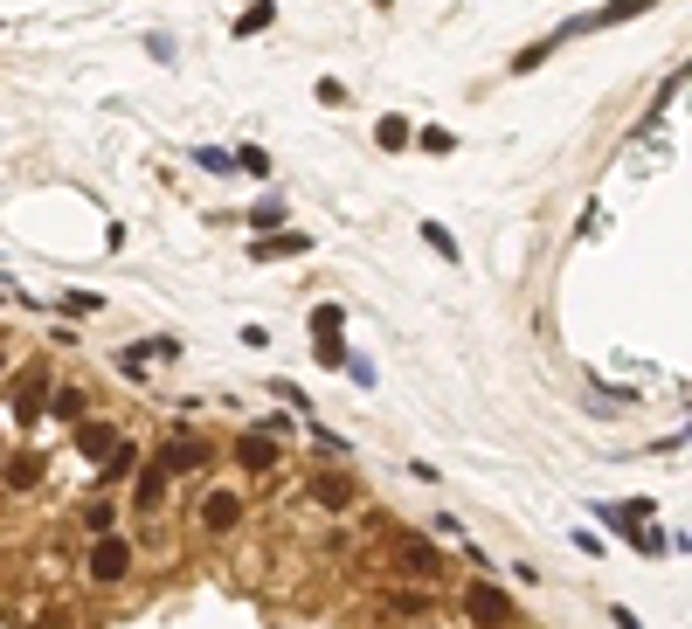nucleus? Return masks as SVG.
<instances>
[{
  "instance_id": "obj_1",
  "label": "nucleus",
  "mask_w": 692,
  "mask_h": 629,
  "mask_svg": "<svg viewBox=\"0 0 692 629\" xmlns=\"http://www.w3.org/2000/svg\"><path fill=\"white\" fill-rule=\"evenodd\" d=\"M42 408H55V394H49V374H42V367L14 374V380H8V415H14L22 429H35V415H42Z\"/></svg>"
},
{
  "instance_id": "obj_2",
  "label": "nucleus",
  "mask_w": 692,
  "mask_h": 629,
  "mask_svg": "<svg viewBox=\"0 0 692 629\" xmlns=\"http://www.w3.org/2000/svg\"><path fill=\"white\" fill-rule=\"evenodd\" d=\"M84 575L98 581V588H118L125 575H133V546L111 532V540H90V561H84Z\"/></svg>"
},
{
  "instance_id": "obj_3",
  "label": "nucleus",
  "mask_w": 692,
  "mask_h": 629,
  "mask_svg": "<svg viewBox=\"0 0 692 629\" xmlns=\"http://www.w3.org/2000/svg\"><path fill=\"white\" fill-rule=\"evenodd\" d=\"M658 0H609V8H595V14H575V22H561L554 28V42H568V35H589V28H616V22H630V14H651Z\"/></svg>"
},
{
  "instance_id": "obj_4",
  "label": "nucleus",
  "mask_w": 692,
  "mask_h": 629,
  "mask_svg": "<svg viewBox=\"0 0 692 629\" xmlns=\"http://www.w3.org/2000/svg\"><path fill=\"white\" fill-rule=\"evenodd\" d=\"M153 456H160L166 470H174V478H187V470H201V464H209V443H201V429H174Z\"/></svg>"
},
{
  "instance_id": "obj_5",
  "label": "nucleus",
  "mask_w": 692,
  "mask_h": 629,
  "mask_svg": "<svg viewBox=\"0 0 692 629\" xmlns=\"http://www.w3.org/2000/svg\"><path fill=\"white\" fill-rule=\"evenodd\" d=\"M457 608H464V616H471L478 629H506V622H513V608H506V595H499L492 581H471V588H464V602H457Z\"/></svg>"
},
{
  "instance_id": "obj_6",
  "label": "nucleus",
  "mask_w": 692,
  "mask_h": 629,
  "mask_svg": "<svg viewBox=\"0 0 692 629\" xmlns=\"http://www.w3.org/2000/svg\"><path fill=\"white\" fill-rule=\"evenodd\" d=\"M395 567H402V575H423V581H437V575H443V554L423 540V532H395Z\"/></svg>"
},
{
  "instance_id": "obj_7",
  "label": "nucleus",
  "mask_w": 692,
  "mask_h": 629,
  "mask_svg": "<svg viewBox=\"0 0 692 629\" xmlns=\"http://www.w3.org/2000/svg\"><path fill=\"white\" fill-rule=\"evenodd\" d=\"M118 443H125V436L118 429H111V423H77V436H70V450H77L84 456V464H111V456H118Z\"/></svg>"
},
{
  "instance_id": "obj_8",
  "label": "nucleus",
  "mask_w": 692,
  "mask_h": 629,
  "mask_svg": "<svg viewBox=\"0 0 692 629\" xmlns=\"http://www.w3.org/2000/svg\"><path fill=\"white\" fill-rule=\"evenodd\" d=\"M242 512H250V505H242L236 491H209V499H201V532H215V540H222V532L242 526Z\"/></svg>"
},
{
  "instance_id": "obj_9",
  "label": "nucleus",
  "mask_w": 692,
  "mask_h": 629,
  "mask_svg": "<svg viewBox=\"0 0 692 629\" xmlns=\"http://www.w3.org/2000/svg\"><path fill=\"white\" fill-rule=\"evenodd\" d=\"M166 485H174V470L153 456V464L139 470V485H133V512H160V505H166Z\"/></svg>"
},
{
  "instance_id": "obj_10",
  "label": "nucleus",
  "mask_w": 692,
  "mask_h": 629,
  "mask_svg": "<svg viewBox=\"0 0 692 629\" xmlns=\"http://www.w3.org/2000/svg\"><path fill=\"white\" fill-rule=\"evenodd\" d=\"M305 491H312L319 505H332V512H347L353 499H361V485H353V478H340V470H319V478H305Z\"/></svg>"
},
{
  "instance_id": "obj_11",
  "label": "nucleus",
  "mask_w": 692,
  "mask_h": 629,
  "mask_svg": "<svg viewBox=\"0 0 692 629\" xmlns=\"http://www.w3.org/2000/svg\"><path fill=\"white\" fill-rule=\"evenodd\" d=\"M381 616H388V622H423V616H429V595H423V588H388V595H381Z\"/></svg>"
},
{
  "instance_id": "obj_12",
  "label": "nucleus",
  "mask_w": 692,
  "mask_h": 629,
  "mask_svg": "<svg viewBox=\"0 0 692 629\" xmlns=\"http://www.w3.org/2000/svg\"><path fill=\"white\" fill-rule=\"evenodd\" d=\"M35 478H42V464H35L28 450H14V456H8V499H28Z\"/></svg>"
},
{
  "instance_id": "obj_13",
  "label": "nucleus",
  "mask_w": 692,
  "mask_h": 629,
  "mask_svg": "<svg viewBox=\"0 0 692 629\" xmlns=\"http://www.w3.org/2000/svg\"><path fill=\"white\" fill-rule=\"evenodd\" d=\"M236 464H242V470H270V464H277V443H270V436H242V443H236Z\"/></svg>"
},
{
  "instance_id": "obj_14",
  "label": "nucleus",
  "mask_w": 692,
  "mask_h": 629,
  "mask_svg": "<svg viewBox=\"0 0 692 629\" xmlns=\"http://www.w3.org/2000/svg\"><path fill=\"white\" fill-rule=\"evenodd\" d=\"M312 250V236H291V228H285V236H264V242H256V256H264V263H277V256H305Z\"/></svg>"
},
{
  "instance_id": "obj_15",
  "label": "nucleus",
  "mask_w": 692,
  "mask_h": 629,
  "mask_svg": "<svg viewBox=\"0 0 692 629\" xmlns=\"http://www.w3.org/2000/svg\"><path fill=\"white\" fill-rule=\"evenodd\" d=\"M111 526H118V505H111V499H90V505H84V532H90V540H111Z\"/></svg>"
},
{
  "instance_id": "obj_16",
  "label": "nucleus",
  "mask_w": 692,
  "mask_h": 629,
  "mask_svg": "<svg viewBox=\"0 0 692 629\" xmlns=\"http://www.w3.org/2000/svg\"><path fill=\"white\" fill-rule=\"evenodd\" d=\"M374 146H381V152H402L408 146V118H402V111H388V118L374 125Z\"/></svg>"
},
{
  "instance_id": "obj_17",
  "label": "nucleus",
  "mask_w": 692,
  "mask_h": 629,
  "mask_svg": "<svg viewBox=\"0 0 692 629\" xmlns=\"http://www.w3.org/2000/svg\"><path fill=\"white\" fill-rule=\"evenodd\" d=\"M270 22H277V8H270V0H256V8H242V14H236V35L250 42V35H264Z\"/></svg>"
},
{
  "instance_id": "obj_18",
  "label": "nucleus",
  "mask_w": 692,
  "mask_h": 629,
  "mask_svg": "<svg viewBox=\"0 0 692 629\" xmlns=\"http://www.w3.org/2000/svg\"><path fill=\"white\" fill-rule=\"evenodd\" d=\"M55 415H63V423H90V394L84 388H55Z\"/></svg>"
},
{
  "instance_id": "obj_19",
  "label": "nucleus",
  "mask_w": 692,
  "mask_h": 629,
  "mask_svg": "<svg viewBox=\"0 0 692 629\" xmlns=\"http://www.w3.org/2000/svg\"><path fill=\"white\" fill-rule=\"evenodd\" d=\"M236 174H250V180H270V152H264V146H236Z\"/></svg>"
},
{
  "instance_id": "obj_20",
  "label": "nucleus",
  "mask_w": 692,
  "mask_h": 629,
  "mask_svg": "<svg viewBox=\"0 0 692 629\" xmlns=\"http://www.w3.org/2000/svg\"><path fill=\"white\" fill-rule=\"evenodd\" d=\"M264 388H270V394H277V402H285V408H298V415H305V423H312V394L298 388V380H264Z\"/></svg>"
},
{
  "instance_id": "obj_21",
  "label": "nucleus",
  "mask_w": 692,
  "mask_h": 629,
  "mask_svg": "<svg viewBox=\"0 0 692 629\" xmlns=\"http://www.w3.org/2000/svg\"><path fill=\"white\" fill-rule=\"evenodd\" d=\"M548 55H554V35H548V42H533V49H519V55H513L506 70H513V76H533L540 63H548Z\"/></svg>"
},
{
  "instance_id": "obj_22",
  "label": "nucleus",
  "mask_w": 692,
  "mask_h": 629,
  "mask_svg": "<svg viewBox=\"0 0 692 629\" xmlns=\"http://www.w3.org/2000/svg\"><path fill=\"white\" fill-rule=\"evenodd\" d=\"M194 166H201V174H236V152H222V146H194Z\"/></svg>"
},
{
  "instance_id": "obj_23",
  "label": "nucleus",
  "mask_w": 692,
  "mask_h": 629,
  "mask_svg": "<svg viewBox=\"0 0 692 629\" xmlns=\"http://www.w3.org/2000/svg\"><path fill=\"white\" fill-rule=\"evenodd\" d=\"M340 326H347L340 304H319V312H312V332H319V347H326V339H340Z\"/></svg>"
},
{
  "instance_id": "obj_24",
  "label": "nucleus",
  "mask_w": 692,
  "mask_h": 629,
  "mask_svg": "<svg viewBox=\"0 0 692 629\" xmlns=\"http://www.w3.org/2000/svg\"><path fill=\"white\" fill-rule=\"evenodd\" d=\"M423 242H429L443 263H457V242H451V228H443V222H423Z\"/></svg>"
},
{
  "instance_id": "obj_25",
  "label": "nucleus",
  "mask_w": 692,
  "mask_h": 629,
  "mask_svg": "<svg viewBox=\"0 0 692 629\" xmlns=\"http://www.w3.org/2000/svg\"><path fill=\"white\" fill-rule=\"evenodd\" d=\"M242 222H250L256 236H277V222H285V207H277V201H264V207H256V215H242Z\"/></svg>"
},
{
  "instance_id": "obj_26",
  "label": "nucleus",
  "mask_w": 692,
  "mask_h": 629,
  "mask_svg": "<svg viewBox=\"0 0 692 629\" xmlns=\"http://www.w3.org/2000/svg\"><path fill=\"white\" fill-rule=\"evenodd\" d=\"M630 546H638V554H651V561H658V554H665V546H671V540H665V532H651V526H644V532H638V526H630Z\"/></svg>"
},
{
  "instance_id": "obj_27",
  "label": "nucleus",
  "mask_w": 692,
  "mask_h": 629,
  "mask_svg": "<svg viewBox=\"0 0 692 629\" xmlns=\"http://www.w3.org/2000/svg\"><path fill=\"white\" fill-rule=\"evenodd\" d=\"M146 353H153V347H125V353H118V374H125V380H146Z\"/></svg>"
},
{
  "instance_id": "obj_28",
  "label": "nucleus",
  "mask_w": 692,
  "mask_h": 629,
  "mask_svg": "<svg viewBox=\"0 0 692 629\" xmlns=\"http://www.w3.org/2000/svg\"><path fill=\"white\" fill-rule=\"evenodd\" d=\"M125 470H139V443H118V456L104 464V478H125Z\"/></svg>"
},
{
  "instance_id": "obj_29",
  "label": "nucleus",
  "mask_w": 692,
  "mask_h": 629,
  "mask_svg": "<svg viewBox=\"0 0 692 629\" xmlns=\"http://www.w3.org/2000/svg\"><path fill=\"white\" fill-rule=\"evenodd\" d=\"M63 312H70V318H90V312H98V298H90V291H70Z\"/></svg>"
},
{
  "instance_id": "obj_30",
  "label": "nucleus",
  "mask_w": 692,
  "mask_h": 629,
  "mask_svg": "<svg viewBox=\"0 0 692 629\" xmlns=\"http://www.w3.org/2000/svg\"><path fill=\"white\" fill-rule=\"evenodd\" d=\"M374 8H395V0H374Z\"/></svg>"
}]
</instances>
